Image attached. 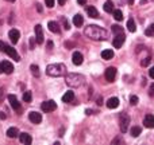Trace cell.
Here are the masks:
<instances>
[{
	"mask_svg": "<svg viewBox=\"0 0 154 145\" xmlns=\"http://www.w3.org/2000/svg\"><path fill=\"white\" fill-rule=\"evenodd\" d=\"M146 1H148V0H141V4H145Z\"/></svg>",
	"mask_w": 154,
	"mask_h": 145,
	"instance_id": "obj_51",
	"label": "cell"
},
{
	"mask_svg": "<svg viewBox=\"0 0 154 145\" xmlns=\"http://www.w3.org/2000/svg\"><path fill=\"white\" fill-rule=\"evenodd\" d=\"M85 10H87L88 16H91V18H95V19H96V18H99V16H100L99 15V11H97L93 6H88Z\"/></svg>",
	"mask_w": 154,
	"mask_h": 145,
	"instance_id": "obj_18",
	"label": "cell"
},
{
	"mask_svg": "<svg viewBox=\"0 0 154 145\" xmlns=\"http://www.w3.org/2000/svg\"><path fill=\"white\" fill-rule=\"evenodd\" d=\"M77 3H78V6H85V4H87V0H77Z\"/></svg>",
	"mask_w": 154,
	"mask_h": 145,
	"instance_id": "obj_41",
	"label": "cell"
},
{
	"mask_svg": "<svg viewBox=\"0 0 154 145\" xmlns=\"http://www.w3.org/2000/svg\"><path fill=\"white\" fill-rule=\"evenodd\" d=\"M65 81H66V85L71 87H81L85 83V77L77 72H69L65 77Z\"/></svg>",
	"mask_w": 154,
	"mask_h": 145,
	"instance_id": "obj_2",
	"label": "cell"
},
{
	"mask_svg": "<svg viewBox=\"0 0 154 145\" xmlns=\"http://www.w3.org/2000/svg\"><path fill=\"white\" fill-rule=\"evenodd\" d=\"M19 141L22 142V144L30 145L32 142V137L29 134V133H19Z\"/></svg>",
	"mask_w": 154,
	"mask_h": 145,
	"instance_id": "obj_15",
	"label": "cell"
},
{
	"mask_svg": "<svg viewBox=\"0 0 154 145\" xmlns=\"http://www.w3.org/2000/svg\"><path fill=\"white\" fill-rule=\"evenodd\" d=\"M4 53H6L10 58H12L14 60H16V62H19V60H20L19 54L16 53V50H15V48H12L11 46H7V47H6V51H4Z\"/></svg>",
	"mask_w": 154,
	"mask_h": 145,
	"instance_id": "obj_9",
	"label": "cell"
},
{
	"mask_svg": "<svg viewBox=\"0 0 154 145\" xmlns=\"http://www.w3.org/2000/svg\"><path fill=\"white\" fill-rule=\"evenodd\" d=\"M8 101H10V105H11V107H12L14 110L20 112V109H22V105H20V102L16 100L15 95H14V94L8 95Z\"/></svg>",
	"mask_w": 154,
	"mask_h": 145,
	"instance_id": "obj_6",
	"label": "cell"
},
{
	"mask_svg": "<svg viewBox=\"0 0 154 145\" xmlns=\"http://www.w3.org/2000/svg\"><path fill=\"white\" fill-rule=\"evenodd\" d=\"M149 75H150V78L154 79V67H151V69L149 70Z\"/></svg>",
	"mask_w": 154,
	"mask_h": 145,
	"instance_id": "obj_40",
	"label": "cell"
},
{
	"mask_svg": "<svg viewBox=\"0 0 154 145\" xmlns=\"http://www.w3.org/2000/svg\"><path fill=\"white\" fill-rule=\"evenodd\" d=\"M57 3L60 4V6H64V4L66 3V0H57Z\"/></svg>",
	"mask_w": 154,
	"mask_h": 145,
	"instance_id": "obj_46",
	"label": "cell"
},
{
	"mask_svg": "<svg viewBox=\"0 0 154 145\" xmlns=\"http://www.w3.org/2000/svg\"><path fill=\"white\" fill-rule=\"evenodd\" d=\"M23 101L24 102H31V92H26L23 94Z\"/></svg>",
	"mask_w": 154,
	"mask_h": 145,
	"instance_id": "obj_32",
	"label": "cell"
},
{
	"mask_svg": "<svg viewBox=\"0 0 154 145\" xmlns=\"http://www.w3.org/2000/svg\"><path fill=\"white\" fill-rule=\"evenodd\" d=\"M30 70H31L32 75L37 77V78H38V77L41 75V72H39V67L37 66V65H31V66H30Z\"/></svg>",
	"mask_w": 154,
	"mask_h": 145,
	"instance_id": "obj_28",
	"label": "cell"
},
{
	"mask_svg": "<svg viewBox=\"0 0 154 145\" xmlns=\"http://www.w3.org/2000/svg\"><path fill=\"white\" fill-rule=\"evenodd\" d=\"M84 34L87 35L89 39H92V41H106L108 38V32L96 24L88 26L85 28V31H84Z\"/></svg>",
	"mask_w": 154,
	"mask_h": 145,
	"instance_id": "obj_1",
	"label": "cell"
},
{
	"mask_svg": "<svg viewBox=\"0 0 154 145\" xmlns=\"http://www.w3.org/2000/svg\"><path fill=\"white\" fill-rule=\"evenodd\" d=\"M6 47H7V44L4 43V42L0 41V51H3V53H4V51H6Z\"/></svg>",
	"mask_w": 154,
	"mask_h": 145,
	"instance_id": "obj_38",
	"label": "cell"
},
{
	"mask_svg": "<svg viewBox=\"0 0 154 145\" xmlns=\"http://www.w3.org/2000/svg\"><path fill=\"white\" fill-rule=\"evenodd\" d=\"M150 62H151V58L150 57H146L143 60H141V66L142 67H146V66H149V65H150Z\"/></svg>",
	"mask_w": 154,
	"mask_h": 145,
	"instance_id": "obj_31",
	"label": "cell"
},
{
	"mask_svg": "<svg viewBox=\"0 0 154 145\" xmlns=\"http://www.w3.org/2000/svg\"><path fill=\"white\" fill-rule=\"evenodd\" d=\"M145 85H146V79L142 78V86H145Z\"/></svg>",
	"mask_w": 154,
	"mask_h": 145,
	"instance_id": "obj_50",
	"label": "cell"
},
{
	"mask_svg": "<svg viewBox=\"0 0 154 145\" xmlns=\"http://www.w3.org/2000/svg\"><path fill=\"white\" fill-rule=\"evenodd\" d=\"M143 124L146 128H154V116L153 114H146L145 116Z\"/></svg>",
	"mask_w": 154,
	"mask_h": 145,
	"instance_id": "obj_17",
	"label": "cell"
},
{
	"mask_svg": "<svg viewBox=\"0 0 154 145\" xmlns=\"http://www.w3.org/2000/svg\"><path fill=\"white\" fill-rule=\"evenodd\" d=\"M46 74L49 77H62L66 75V66L62 63H53L46 67Z\"/></svg>",
	"mask_w": 154,
	"mask_h": 145,
	"instance_id": "obj_3",
	"label": "cell"
},
{
	"mask_svg": "<svg viewBox=\"0 0 154 145\" xmlns=\"http://www.w3.org/2000/svg\"><path fill=\"white\" fill-rule=\"evenodd\" d=\"M35 39H37V43L38 44L43 43V32H42V26L41 24L35 26Z\"/></svg>",
	"mask_w": 154,
	"mask_h": 145,
	"instance_id": "obj_13",
	"label": "cell"
},
{
	"mask_svg": "<svg viewBox=\"0 0 154 145\" xmlns=\"http://www.w3.org/2000/svg\"><path fill=\"white\" fill-rule=\"evenodd\" d=\"M65 47H74V44L73 43H71V42H66V43H65Z\"/></svg>",
	"mask_w": 154,
	"mask_h": 145,
	"instance_id": "obj_43",
	"label": "cell"
},
{
	"mask_svg": "<svg viewBox=\"0 0 154 145\" xmlns=\"http://www.w3.org/2000/svg\"><path fill=\"white\" fill-rule=\"evenodd\" d=\"M104 75H106V79L108 82H114L116 78V69L115 67H108L104 72Z\"/></svg>",
	"mask_w": 154,
	"mask_h": 145,
	"instance_id": "obj_8",
	"label": "cell"
},
{
	"mask_svg": "<svg viewBox=\"0 0 154 145\" xmlns=\"http://www.w3.org/2000/svg\"><path fill=\"white\" fill-rule=\"evenodd\" d=\"M51 48H53V42L49 41L47 42V50H51Z\"/></svg>",
	"mask_w": 154,
	"mask_h": 145,
	"instance_id": "obj_44",
	"label": "cell"
},
{
	"mask_svg": "<svg viewBox=\"0 0 154 145\" xmlns=\"http://www.w3.org/2000/svg\"><path fill=\"white\" fill-rule=\"evenodd\" d=\"M85 113H87L88 116H89V114H92V113H93V110H92V109H87V110H85Z\"/></svg>",
	"mask_w": 154,
	"mask_h": 145,
	"instance_id": "obj_48",
	"label": "cell"
},
{
	"mask_svg": "<svg viewBox=\"0 0 154 145\" xmlns=\"http://www.w3.org/2000/svg\"><path fill=\"white\" fill-rule=\"evenodd\" d=\"M37 11H38V12H42V6L41 4H37Z\"/></svg>",
	"mask_w": 154,
	"mask_h": 145,
	"instance_id": "obj_47",
	"label": "cell"
},
{
	"mask_svg": "<svg viewBox=\"0 0 154 145\" xmlns=\"http://www.w3.org/2000/svg\"><path fill=\"white\" fill-rule=\"evenodd\" d=\"M46 6L49 7V8H51V7H54V0H45Z\"/></svg>",
	"mask_w": 154,
	"mask_h": 145,
	"instance_id": "obj_37",
	"label": "cell"
},
{
	"mask_svg": "<svg viewBox=\"0 0 154 145\" xmlns=\"http://www.w3.org/2000/svg\"><path fill=\"white\" fill-rule=\"evenodd\" d=\"M3 95H4V90L3 89H0V102H1V100H3Z\"/></svg>",
	"mask_w": 154,
	"mask_h": 145,
	"instance_id": "obj_45",
	"label": "cell"
},
{
	"mask_svg": "<svg viewBox=\"0 0 154 145\" xmlns=\"http://www.w3.org/2000/svg\"><path fill=\"white\" fill-rule=\"evenodd\" d=\"M37 44V39L32 36V38H30V50H34V47H35Z\"/></svg>",
	"mask_w": 154,
	"mask_h": 145,
	"instance_id": "obj_35",
	"label": "cell"
},
{
	"mask_svg": "<svg viewBox=\"0 0 154 145\" xmlns=\"http://www.w3.org/2000/svg\"><path fill=\"white\" fill-rule=\"evenodd\" d=\"M0 72H1V69H0Z\"/></svg>",
	"mask_w": 154,
	"mask_h": 145,
	"instance_id": "obj_54",
	"label": "cell"
},
{
	"mask_svg": "<svg viewBox=\"0 0 154 145\" xmlns=\"http://www.w3.org/2000/svg\"><path fill=\"white\" fill-rule=\"evenodd\" d=\"M112 14H114V19H115L116 22H122L123 20V14L120 10H114Z\"/></svg>",
	"mask_w": 154,
	"mask_h": 145,
	"instance_id": "obj_26",
	"label": "cell"
},
{
	"mask_svg": "<svg viewBox=\"0 0 154 145\" xmlns=\"http://www.w3.org/2000/svg\"><path fill=\"white\" fill-rule=\"evenodd\" d=\"M118 106H119V100L116 97H111L107 101V107L108 109H116Z\"/></svg>",
	"mask_w": 154,
	"mask_h": 145,
	"instance_id": "obj_19",
	"label": "cell"
},
{
	"mask_svg": "<svg viewBox=\"0 0 154 145\" xmlns=\"http://www.w3.org/2000/svg\"><path fill=\"white\" fill-rule=\"evenodd\" d=\"M29 120L32 124H41L42 122V116L38 112H30L29 113Z\"/></svg>",
	"mask_w": 154,
	"mask_h": 145,
	"instance_id": "obj_11",
	"label": "cell"
},
{
	"mask_svg": "<svg viewBox=\"0 0 154 145\" xmlns=\"http://www.w3.org/2000/svg\"><path fill=\"white\" fill-rule=\"evenodd\" d=\"M72 62L76 66H80L81 63H83V54L78 53V51H74L73 55H72Z\"/></svg>",
	"mask_w": 154,
	"mask_h": 145,
	"instance_id": "obj_14",
	"label": "cell"
},
{
	"mask_svg": "<svg viewBox=\"0 0 154 145\" xmlns=\"http://www.w3.org/2000/svg\"><path fill=\"white\" fill-rule=\"evenodd\" d=\"M134 1H135V0H128V3H130V4H132Z\"/></svg>",
	"mask_w": 154,
	"mask_h": 145,
	"instance_id": "obj_52",
	"label": "cell"
},
{
	"mask_svg": "<svg viewBox=\"0 0 154 145\" xmlns=\"http://www.w3.org/2000/svg\"><path fill=\"white\" fill-rule=\"evenodd\" d=\"M111 30H112V32L114 34H123V28L120 27V26H118V24H114L112 27H111Z\"/></svg>",
	"mask_w": 154,
	"mask_h": 145,
	"instance_id": "obj_30",
	"label": "cell"
},
{
	"mask_svg": "<svg viewBox=\"0 0 154 145\" xmlns=\"http://www.w3.org/2000/svg\"><path fill=\"white\" fill-rule=\"evenodd\" d=\"M130 133H131V136H132V137H138V136L142 133L141 126H132L131 129H130Z\"/></svg>",
	"mask_w": 154,
	"mask_h": 145,
	"instance_id": "obj_25",
	"label": "cell"
},
{
	"mask_svg": "<svg viewBox=\"0 0 154 145\" xmlns=\"http://www.w3.org/2000/svg\"><path fill=\"white\" fill-rule=\"evenodd\" d=\"M7 1H10V3H14V1H15V0H7Z\"/></svg>",
	"mask_w": 154,
	"mask_h": 145,
	"instance_id": "obj_53",
	"label": "cell"
},
{
	"mask_svg": "<svg viewBox=\"0 0 154 145\" xmlns=\"http://www.w3.org/2000/svg\"><path fill=\"white\" fill-rule=\"evenodd\" d=\"M145 35H146V36H154V23H153V24H150L148 28H146Z\"/></svg>",
	"mask_w": 154,
	"mask_h": 145,
	"instance_id": "obj_29",
	"label": "cell"
},
{
	"mask_svg": "<svg viewBox=\"0 0 154 145\" xmlns=\"http://www.w3.org/2000/svg\"><path fill=\"white\" fill-rule=\"evenodd\" d=\"M7 137H10V139L19 137V130L16 129V128H10V129L7 130Z\"/></svg>",
	"mask_w": 154,
	"mask_h": 145,
	"instance_id": "obj_20",
	"label": "cell"
},
{
	"mask_svg": "<svg viewBox=\"0 0 154 145\" xmlns=\"http://www.w3.org/2000/svg\"><path fill=\"white\" fill-rule=\"evenodd\" d=\"M47 27H49V30H50L51 32H54V34H60V32H61L60 24H58L57 22H54V20H50V22L47 23Z\"/></svg>",
	"mask_w": 154,
	"mask_h": 145,
	"instance_id": "obj_16",
	"label": "cell"
},
{
	"mask_svg": "<svg viewBox=\"0 0 154 145\" xmlns=\"http://www.w3.org/2000/svg\"><path fill=\"white\" fill-rule=\"evenodd\" d=\"M149 95H150V97H154V83H151L150 87H149Z\"/></svg>",
	"mask_w": 154,
	"mask_h": 145,
	"instance_id": "obj_36",
	"label": "cell"
},
{
	"mask_svg": "<svg viewBox=\"0 0 154 145\" xmlns=\"http://www.w3.org/2000/svg\"><path fill=\"white\" fill-rule=\"evenodd\" d=\"M128 125H130V117L127 113H120L119 116V126H120V132L126 133L128 130Z\"/></svg>",
	"mask_w": 154,
	"mask_h": 145,
	"instance_id": "obj_4",
	"label": "cell"
},
{
	"mask_svg": "<svg viewBox=\"0 0 154 145\" xmlns=\"http://www.w3.org/2000/svg\"><path fill=\"white\" fill-rule=\"evenodd\" d=\"M41 109L45 112V113H51L53 110L57 109V104H55L53 100H49V101H45L41 105Z\"/></svg>",
	"mask_w": 154,
	"mask_h": 145,
	"instance_id": "obj_5",
	"label": "cell"
},
{
	"mask_svg": "<svg viewBox=\"0 0 154 145\" xmlns=\"http://www.w3.org/2000/svg\"><path fill=\"white\" fill-rule=\"evenodd\" d=\"M116 142H123V139L122 137H116L115 140H112V144H116Z\"/></svg>",
	"mask_w": 154,
	"mask_h": 145,
	"instance_id": "obj_39",
	"label": "cell"
},
{
	"mask_svg": "<svg viewBox=\"0 0 154 145\" xmlns=\"http://www.w3.org/2000/svg\"><path fill=\"white\" fill-rule=\"evenodd\" d=\"M103 8H104L106 12H112L114 11V3L111 1V0H107L106 3H104V7H103Z\"/></svg>",
	"mask_w": 154,
	"mask_h": 145,
	"instance_id": "obj_27",
	"label": "cell"
},
{
	"mask_svg": "<svg viewBox=\"0 0 154 145\" xmlns=\"http://www.w3.org/2000/svg\"><path fill=\"white\" fill-rule=\"evenodd\" d=\"M138 102H139V98L137 97V95H131V97H130V104H131L132 106H135Z\"/></svg>",
	"mask_w": 154,
	"mask_h": 145,
	"instance_id": "obj_33",
	"label": "cell"
},
{
	"mask_svg": "<svg viewBox=\"0 0 154 145\" xmlns=\"http://www.w3.org/2000/svg\"><path fill=\"white\" fill-rule=\"evenodd\" d=\"M8 36H10V41L12 42V44H16L18 41H19V38H20V32L18 31V30L12 28V30H10V32H8Z\"/></svg>",
	"mask_w": 154,
	"mask_h": 145,
	"instance_id": "obj_12",
	"label": "cell"
},
{
	"mask_svg": "<svg viewBox=\"0 0 154 145\" xmlns=\"http://www.w3.org/2000/svg\"><path fill=\"white\" fill-rule=\"evenodd\" d=\"M96 104L99 105V106H101V105H103V98H101V97H99V98H97V101H96Z\"/></svg>",
	"mask_w": 154,
	"mask_h": 145,
	"instance_id": "obj_42",
	"label": "cell"
},
{
	"mask_svg": "<svg viewBox=\"0 0 154 145\" xmlns=\"http://www.w3.org/2000/svg\"><path fill=\"white\" fill-rule=\"evenodd\" d=\"M61 22H62V26H64V28L66 30H71V26H69V22H68L66 19H65V18H61Z\"/></svg>",
	"mask_w": 154,
	"mask_h": 145,
	"instance_id": "obj_34",
	"label": "cell"
},
{
	"mask_svg": "<svg viewBox=\"0 0 154 145\" xmlns=\"http://www.w3.org/2000/svg\"><path fill=\"white\" fill-rule=\"evenodd\" d=\"M74 100V93L73 92H66L64 95H62V102H72Z\"/></svg>",
	"mask_w": 154,
	"mask_h": 145,
	"instance_id": "obj_21",
	"label": "cell"
},
{
	"mask_svg": "<svg viewBox=\"0 0 154 145\" xmlns=\"http://www.w3.org/2000/svg\"><path fill=\"white\" fill-rule=\"evenodd\" d=\"M84 23V19H83V16L80 15V14H77V15L73 16V24L76 26V27H81Z\"/></svg>",
	"mask_w": 154,
	"mask_h": 145,
	"instance_id": "obj_22",
	"label": "cell"
},
{
	"mask_svg": "<svg viewBox=\"0 0 154 145\" xmlns=\"http://www.w3.org/2000/svg\"><path fill=\"white\" fill-rule=\"evenodd\" d=\"M0 118H1V120H6V114H4V113H0Z\"/></svg>",
	"mask_w": 154,
	"mask_h": 145,
	"instance_id": "obj_49",
	"label": "cell"
},
{
	"mask_svg": "<svg viewBox=\"0 0 154 145\" xmlns=\"http://www.w3.org/2000/svg\"><path fill=\"white\" fill-rule=\"evenodd\" d=\"M0 69H1L3 72H6V74H12V71H14L12 63L8 62V60H3V62L0 63Z\"/></svg>",
	"mask_w": 154,
	"mask_h": 145,
	"instance_id": "obj_7",
	"label": "cell"
},
{
	"mask_svg": "<svg viewBox=\"0 0 154 145\" xmlns=\"http://www.w3.org/2000/svg\"><path fill=\"white\" fill-rule=\"evenodd\" d=\"M124 41H126V36L123 34H118L114 38V41H112V44H114V47L115 48H120L123 46V43H124Z\"/></svg>",
	"mask_w": 154,
	"mask_h": 145,
	"instance_id": "obj_10",
	"label": "cell"
},
{
	"mask_svg": "<svg viewBox=\"0 0 154 145\" xmlns=\"http://www.w3.org/2000/svg\"><path fill=\"white\" fill-rule=\"evenodd\" d=\"M101 58L106 60H109L114 58V51L112 50H103L101 51Z\"/></svg>",
	"mask_w": 154,
	"mask_h": 145,
	"instance_id": "obj_23",
	"label": "cell"
},
{
	"mask_svg": "<svg viewBox=\"0 0 154 145\" xmlns=\"http://www.w3.org/2000/svg\"><path fill=\"white\" fill-rule=\"evenodd\" d=\"M127 30L130 32H135L137 31V26H135V22L132 18H130V19L127 20Z\"/></svg>",
	"mask_w": 154,
	"mask_h": 145,
	"instance_id": "obj_24",
	"label": "cell"
}]
</instances>
